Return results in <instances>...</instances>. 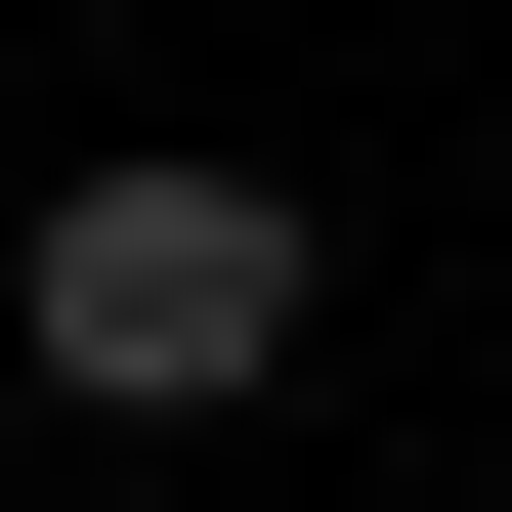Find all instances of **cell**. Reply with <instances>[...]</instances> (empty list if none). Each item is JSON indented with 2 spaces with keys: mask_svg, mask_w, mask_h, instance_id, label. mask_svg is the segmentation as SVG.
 <instances>
[{
  "mask_svg": "<svg viewBox=\"0 0 512 512\" xmlns=\"http://www.w3.org/2000/svg\"><path fill=\"white\" fill-rule=\"evenodd\" d=\"M299 299H342V256H299V171H214V128L43 171V256H0V342L86 384V427H256V384H299Z\"/></svg>",
  "mask_w": 512,
  "mask_h": 512,
  "instance_id": "6da1fadb",
  "label": "cell"
}]
</instances>
